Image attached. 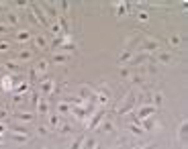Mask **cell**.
I'll use <instances>...</instances> for the list:
<instances>
[{
    "mask_svg": "<svg viewBox=\"0 0 188 149\" xmlns=\"http://www.w3.org/2000/svg\"><path fill=\"white\" fill-rule=\"evenodd\" d=\"M115 149H121V147H115Z\"/></svg>",
    "mask_w": 188,
    "mask_h": 149,
    "instance_id": "e575fe53",
    "label": "cell"
},
{
    "mask_svg": "<svg viewBox=\"0 0 188 149\" xmlns=\"http://www.w3.org/2000/svg\"><path fill=\"white\" fill-rule=\"evenodd\" d=\"M51 31H53V33H59V31H61V29H59V25L55 23V25H51Z\"/></svg>",
    "mask_w": 188,
    "mask_h": 149,
    "instance_id": "4316f807",
    "label": "cell"
},
{
    "mask_svg": "<svg viewBox=\"0 0 188 149\" xmlns=\"http://www.w3.org/2000/svg\"><path fill=\"white\" fill-rule=\"evenodd\" d=\"M162 100H164V96H162V94H155V104H153V106L157 108V106L162 104Z\"/></svg>",
    "mask_w": 188,
    "mask_h": 149,
    "instance_id": "cb8c5ba5",
    "label": "cell"
},
{
    "mask_svg": "<svg viewBox=\"0 0 188 149\" xmlns=\"http://www.w3.org/2000/svg\"><path fill=\"white\" fill-rule=\"evenodd\" d=\"M133 82H135V84H141L143 80H141V76H133Z\"/></svg>",
    "mask_w": 188,
    "mask_h": 149,
    "instance_id": "4dcf8cb0",
    "label": "cell"
},
{
    "mask_svg": "<svg viewBox=\"0 0 188 149\" xmlns=\"http://www.w3.org/2000/svg\"><path fill=\"white\" fill-rule=\"evenodd\" d=\"M100 129H102L104 133H110V131H113V123H110V121H104V123L100 125Z\"/></svg>",
    "mask_w": 188,
    "mask_h": 149,
    "instance_id": "30bf717a",
    "label": "cell"
},
{
    "mask_svg": "<svg viewBox=\"0 0 188 149\" xmlns=\"http://www.w3.org/2000/svg\"><path fill=\"white\" fill-rule=\"evenodd\" d=\"M31 8H33V12H35V16H37V19H39L41 23L45 25V16H43V10H39L37 6H31Z\"/></svg>",
    "mask_w": 188,
    "mask_h": 149,
    "instance_id": "52a82bcc",
    "label": "cell"
},
{
    "mask_svg": "<svg viewBox=\"0 0 188 149\" xmlns=\"http://www.w3.org/2000/svg\"><path fill=\"white\" fill-rule=\"evenodd\" d=\"M39 69H41V72H45V69H47V63H45V61H41V63H39Z\"/></svg>",
    "mask_w": 188,
    "mask_h": 149,
    "instance_id": "f1b7e54d",
    "label": "cell"
},
{
    "mask_svg": "<svg viewBox=\"0 0 188 149\" xmlns=\"http://www.w3.org/2000/svg\"><path fill=\"white\" fill-rule=\"evenodd\" d=\"M180 41H182V39H180L178 35H172V37H170V45H174V47H180Z\"/></svg>",
    "mask_w": 188,
    "mask_h": 149,
    "instance_id": "8fae6325",
    "label": "cell"
},
{
    "mask_svg": "<svg viewBox=\"0 0 188 149\" xmlns=\"http://www.w3.org/2000/svg\"><path fill=\"white\" fill-rule=\"evenodd\" d=\"M100 118H102V112H98V115L94 116V118H92V123H90V127H92V129H94V127L98 125V121H100Z\"/></svg>",
    "mask_w": 188,
    "mask_h": 149,
    "instance_id": "ac0fdd59",
    "label": "cell"
},
{
    "mask_svg": "<svg viewBox=\"0 0 188 149\" xmlns=\"http://www.w3.org/2000/svg\"><path fill=\"white\" fill-rule=\"evenodd\" d=\"M53 61H55V63H66V61H68V55H61V53H59V55L53 57Z\"/></svg>",
    "mask_w": 188,
    "mask_h": 149,
    "instance_id": "5bb4252c",
    "label": "cell"
},
{
    "mask_svg": "<svg viewBox=\"0 0 188 149\" xmlns=\"http://www.w3.org/2000/svg\"><path fill=\"white\" fill-rule=\"evenodd\" d=\"M16 37H19V41H29V37H31V35L27 33V31H21V33L16 35Z\"/></svg>",
    "mask_w": 188,
    "mask_h": 149,
    "instance_id": "9a60e30c",
    "label": "cell"
},
{
    "mask_svg": "<svg viewBox=\"0 0 188 149\" xmlns=\"http://www.w3.org/2000/svg\"><path fill=\"white\" fill-rule=\"evenodd\" d=\"M35 43H37V45H39V47H45V45H47L45 37H41V35H39V37H37V39H35Z\"/></svg>",
    "mask_w": 188,
    "mask_h": 149,
    "instance_id": "2e32d148",
    "label": "cell"
},
{
    "mask_svg": "<svg viewBox=\"0 0 188 149\" xmlns=\"http://www.w3.org/2000/svg\"><path fill=\"white\" fill-rule=\"evenodd\" d=\"M129 76H131L129 68H121V78H129Z\"/></svg>",
    "mask_w": 188,
    "mask_h": 149,
    "instance_id": "44dd1931",
    "label": "cell"
},
{
    "mask_svg": "<svg viewBox=\"0 0 188 149\" xmlns=\"http://www.w3.org/2000/svg\"><path fill=\"white\" fill-rule=\"evenodd\" d=\"M127 59H131V51H129V49H127V51H123V53L119 55V63H125Z\"/></svg>",
    "mask_w": 188,
    "mask_h": 149,
    "instance_id": "8992f818",
    "label": "cell"
},
{
    "mask_svg": "<svg viewBox=\"0 0 188 149\" xmlns=\"http://www.w3.org/2000/svg\"><path fill=\"white\" fill-rule=\"evenodd\" d=\"M94 149H102V147H100V145H94Z\"/></svg>",
    "mask_w": 188,
    "mask_h": 149,
    "instance_id": "836d02e7",
    "label": "cell"
},
{
    "mask_svg": "<svg viewBox=\"0 0 188 149\" xmlns=\"http://www.w3.org/2000/svg\"><path fill=\"white\" fill-rule=\"evenodd\" d=\"M49 90H51V80H45V82H43V92L47 94Z\"/></svg>",
    "mask_w": 188,
    "mask_h": 149,
    "instance_id": "ffe728a7",
    "label": "cell"
},
{
    "mask_svg": "<svg viewBox=\"0 0 188 149\" xmlns=\"http://www.w3.org/2000/svg\"><path fill=\"white\" fill-rule=\"evenodd\" d=\"M186 121H182L180 123V127H178V141H184V137H186Z\"/></svg>",
    "mask_w": 188,
    "mask_h": 149,
    "instance_id": "277c9868",
    "label": "cell"
},
{
    "mask_svg": "<svg viewBox=\"0 0 188 149\" xmlns=\"http://www.w3.org/2000/svg\"><path fill=\"white\" fill-rule=\"evenodd\" d=\"M8 19H10L12 25H19V19H16V14H14V12H8Z\"/></svg>",
    "mask_w": 188,
    "mask_h": 149,
    "instance_id": "603a6c76",
    "label": "cell"
},
{
    "mask_svg": "<svg viewBox=\"0 0 188 149\" xmlns=\"http://www.w3.org/2000/svg\"><path fill=\"white\" fill-rule=\"evenodd\" d=\"M131 61H133V63H143V61H151V57H149L147 53H139V55H133Z\"/></svg>",
    "mask_w": 188,
    "mask_h": 149,
    "instance_id": "3957f363",
    "label": "cell"
},
{
    "mask_svg": "<svg viewBox=\"0 0 188 149\" xmlns=\"http://www.w3.org/2000/svg\"><path fill=\"white\" fill-rule=\"evenodd\" d=\"M31 57V53H29V51H23V53H21V59H29Z\"/></svg>",
    "mask_w": 188,
    "mask_h": 149,
    "instance_id": "83f0119b",
    "label": "cell"
},
{
    "mask_svg": "<svg viewBox=\"0 0 188 149\" xmlns=\"http://www.w3.org/2000/svg\"><path fill=\"white\" fill-rule=\"evenodd\" d=\"M82 143H84V137H80L76 143H74V145H72V149H80V145H82Z\"/></svg>",
    "mask_w": 188,
    "mask_h": 149,
    "instance_id": "d4e9b609",
    "label": "cell"
},
{
    "mask_svg": "<svg viewBox=\"0 0 188 149\" xmlns=\"http://www.w3.org/2000/svg\"><path fill=\"white\" fill-rule=\"evenodd\" d=\"M157 49H160V43H157V41H147L145 45L141 47V51H143V53H149V51H157Z\"/></svg>",
    "mask_w": 188,
    "mask_h": 149,
    "instance_id": "7a4b0ae2",
    "label": "cell"
},
{
    "mask_svg": "<svg viewBox=\"0 0 188 149\" xmlns=\"http://www.w3.org/2000/svg\"><path fill=\"white\" fill-rule=\"evenodd\" d=\"M4 31H8V25H2V23H0V33H4Z\"/></svg>",
    "mask_w": 188,
    "mask_h": 149,
    "instance_id": "f546056e",
    "label": "cell"
},
{
    "mask_svg": "<svg viewBox=\"0 0 188 149\" xmlns=\"http://www.w3.org/2000/svg\"><path fill=\"white\" fill-rule=\"evenodd\" d=\"M0 51H8V43H4V41H0Z\"/></svg>",
    "mask_w": 188,
    "mask_h": 149,
    "instance_id": "484cf974",
    "label": "cell"
},
{
    "mask_svg": "<svg viewBox=\"0 0 188 149\" xmlns=\"http://www.w3.org/2000/svg\"><path fill=\"white\" fill-rule=\"evenodd\" d=\"M37 108H39V112H47V102L41 98V100H37Z\"/></svg>",
    "mask_w": 188,
    "mask_h": 149,
    "instance_id": "9c48e42d",
    "label": "cell"
},
{
    "mask_svg": "<svg viewBox=\"0 0 188 149\" xmlns=\"http://www.w3.org/2000/svg\"><path fill=\"white\" fill-rule=\"evenodd\" d=\"M155 61H160V63H170V61H172V55H170L168 51H162V53L157 55V59H155Z\"/></svg>",
    "mask_w": 188,
    "mask_h": 149,
    "instance_id": "5b68a950",
    "label": "cell"
},
{
    "mask_svg": "<svg viewBox=\"0 0 188 149\" xmlns=\"http://www.w3.org/2000/svg\"><path fill=\"white\" fill-rule=\"evenodd\" d=\"M16 118H21V121H31V118H33V115H31V112H19V115H16Z\"/></svg>",
    "mask_w": 188,
    "mask_h": 149,
    "instance_id": "4fadbf2b",
    "label": "cell"
},
{
    "mask_svg": "<svg viewBox=\"0 0 188 149\" xmlns=\"http://www.w3.org/2000/svg\"><path fill=\"white\" fill-rule=\"evenodd\" d=\"M143 125H145V129L143 131H149V129H153V121H141Z\"/></svg>",
    "mask_w": 188,
    "mask_h": 149,
    "instance_id": "7402d4cb",
    "label": "cell"
},
{
    "mask_svg": "<svg viewBox=\"0 0 188 149\" xmlns=\"http://www.w3.org/2000/svg\"><path fill=\"white\" fill-rule=\"evenodd\" d=\"M155 110H157V108H155V106H151V104H147V106H141L139 112L133 116V118H135V121H145V118H147V116H151Z\"/></svg>",
    "mask_w": 188,
    "mask_h": 149,
    "instance_id": "6da1fadb",
    "label": "cell"
},
{
    "mask_svg": "<svg viewBox=\"0 0 188 149\" xmlns=\"http://www.w3.org/2000/svg\"><path fill=\"white\" fill-rule=\"evenodd\" d=\"M137 19H139L141 23H145V21H149V14H147V12H139V14H137Z\"/></svg>",
    "mask_w": 188,
    "mask_h": 149,
    "instance_id": "d6986e66",
    "label": "cell"
},
{
    "mask_svg": "<svg viewBox=\"0 0 188 149\" xmlns=\"http://www.w3.org/2000/svg\"><path fill=\"white\" fill-rule=\"evenodd\" d=\"M129 131L135 133V135H141V133H143V129H139V127H135V125H129Z\"/></svg>",
    "mask_w": 188,
    "mask_h": 149,
    "instance_id": "e0dca14e",
    "label": "cell"
},
{
    "mask_svg": "<svg viewBox=\"0 0 188 149\" xmlns=\"http://www.w3.org/2000/svg\"><path fill=\"white\" fill-rule=\"evenodd\" d=\"M141 149H153V143H149V145H145V147H141Z\"/></svg>",
    "mask_w": 188,
    "mask_h": 149,
    "instance_id": "1f68e13d",
    "label": "cell"
},
{
    "mask_svg": "<svg viewBox=\"0 0 188 149\" xmlns=\"http://www.w3.org/2000/svg\"><path fill=\"white\" fill-rule=\"evenodd\" d=\"M117 14H127V4H125V2L117 4Z\"/></svg>",
    "mask_w": 188,
    "mask_h": 149,
    "instance_id": "7c38bea8",
    "label": "cell"
},
{
    "mask_svg": "<svg viewBox=\"0 0 188 149\" xmlns=\"http://www.w3.org/2000/svg\"><path fill=\"white\" fill-rule=\"evenodd\" d=\"M2 131H4V125H0V133H2Z\"/></svg>",
    "mask_w": 188,
    "mask_h": 149,
    "instance_id": "d6a6232c",
    "label": "cell"
},
{
    "mask_svg": "<svg viewBox=\"0 0 188 149\" xmlns=\"http://www.w3.org/2000/svg\"><path fill=\"white\" fill-rule=\"evenodd\" d=\"M10 86H12L10 76H4V78H2V88H4V90H10Z\"/></svg>",
    "mask_w": 188,
    "mask_h": 149,
    "instance_id": "ba28073f",
    "label": "cell"
}]
</instances>
